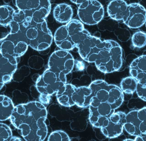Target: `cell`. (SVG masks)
I'll return each mask as SVG.
<instances>
[{"label":"cell","instance_id":"cell-35","mask_svg":"<svg viewBox=\"0 0 146 141\" xmlns=\"http://www.w3.org/2000/svg\"></svg>","mask_w":146,"mask_h":141},{"label":"cell","instance_id":"cell-18","mask_svg":"<svg viewBox=\"0 0 146 141\" xmlns=\"http://www.w3.org/2000/svg\"><path fill=\"white\" fill-rule=\"evenodd\" d=\"M76 88L73 84L66 83L56 92L57 100L59 104L65 107L75 105L72 101V96Z\"/></svg>","mask_w":146,"mask_h":141},{"label":"cell","instance_id":"cell-5","mask_svg":"<svg viewBox=\"0 0 146 141\" xmlns=\"http://www.w3.org/2000/svg\"><path fill=\"white\" fill-rule=\"evenodd\" d=\"M13 5L19 10L24 11L36 23L46 21L51 11L49 0H13Z\"/></svg>","mask_w":146,"mask_h":141},{"label":"cell","instance_id":"cell-8","mask_svg":"<svg viewBox=\"0 0 146 141\" xmlns=\"http://www.w3.org/2000/svg\"><path fill=\"white\" fill-rule=\"evenodd\" d=\"M78 15L83 23L95 25L99 23L103 19L104 8L97 0H87L79 5Z\"/></svg>","mask_w":146,"mask_h":141},{"label":"cell","instance_id":"cell-26","mask_svg":"<svg viewBox=\"0 0 146 141\" xmlns=\"http://www.w3.org/2000/svg\"><path fill=\"white\" fill-rule=\"evenodd\" d=\"M28 64L32 69L40 70L44 66V60L40 56L34 55L29 58Z\"/></svg>","mask_w":146,"mask_h":141},{"label":"cell","instance_id":"cell-3","mask_svg":"<svg viewBox=\"0 0 146 141\" xmlns=\"http://www.w3.org/2000/svg\"><path fill=\"white\" fill-rule=\"evenodd\" d=\"M47 116L45 105L40 102L31 101L16 106L10 119L25 140L42 141L47 136Z\"/></svg>","mask_w":146,"mask_h":141},{"label":"cell","instance_id":"cell-32","mask_svg":"<svg viewBox=\"0 0 146 141\" xmlns=\"http://www.w3.org/2000/svg\"><path fill=\"white\" fill-rule=\"evenodd\" d=\"M71 2L77 5H80L87 0H70Z\"/></svg>","mask_w":146,"mask_h":141},{"label":"cell","instance_id":"cell-27","mask_svg":"<svg viewBox=\"0 0 146 141\" xmlns=\"http://www.w3.org/2000/svg\"><path fill=\"white\" fill-rule=\"evenodd\" d=\"M136 92L140 99L146 101V79L137 82Z\"/></svg>","mask_w":146,"mask_h":141},{"label":"cell","instance_id":"cell-31","mask_svg":"<svg viewBox=\"0 0 146 141\" xmlns=\"http://www.w3.org/2000/svg\"><path fill=\"white\" fill-rule=\"evenodd\" d=\"M135 137V141H146V132H142Z\"/></svg>","mask_w":146,"mask_h":141},{"label":"cell","instance_id":"cell-6","mask_svg":"<svg viewBox=\"0 0 146 141\" xmlns=\"http://www.w3.org/2000/svg\"><path fill=\"white\" fill-rule=\"evenodd\" d=\"M75 61L69 51L57 50L49 57L48 68L55 73L63 82L66 83V76L71 72L74 68Z\"/></svg>","mask_w":146,"mask_h":141},{"label":"cell","instance_id":"cell-28","mask_svg":"<svg viewBox=\"0 0 146 141\" xmlns=\"http://www.w3.org/2000/svg\"><path fill=\"white\" fill-rule=\"evenodd\" d=\"M26 15L24 11L18 10L15 11L13 21L20 24L23 23L26 18Z\"/></svg>","mask_w":146,"mask_h":141},{"label":"cell","instance_id":"cell-4","mask_svg":"<svg viewBox=\"0 0 146 141\" xmlns=\"http://www.w3.org/2000/svg\"><path fill=\"white\" fill-rule=\"evenodd\" d=\"M25 34L28 45L38 52L49 48L52 43V35L46 21L40 23L33 21Z\"/></svg>","mask_w":146,"mask_h":141},{"label":"cell","instance_id":"cell-13","mask_svg":"<svg viewBox=\"0 0 146 141\" xmlns=\"http://www.w3.org/2000/svg\"><path fill=\"white\" fill-rule=\"evenodd\" d=\"M18 58L0 54V88L10 82L17 69Z\"/></svg>","mask_w":146,"mask_h":141},{"label":"cell","instance_id":"cell-15","mask_svg":"<svg viewBox=\"0 0 146 141\" xmlns=\"http://www.w3.org/2000/svg\"><path fill=\"white\" fill-rule=\"evenodd\" d=\"M128 6V4L124 0H113L108 6V14L112 19L116 21L123 20Z\"/></svg>","mask_w":146,"mask_h":141},{"label":"cell","instance_id":"cell-34","mask_svg":"<svg viewBox=\"0 0 146 141\" xmlns=\"http://www.w3.org/2000/svg\"><path fill=\"white\" fill-rule=\"evenodd\" d=\"M129 140H131V141H135L134 140H132V139H126L124 140V141H129Z\"/></svg>","mask_w":146,"mask_h":141},{"label":"cell","instance_id":"cell-29","mask_svg":"<svg viewBox=\"0 0 146 141\" xmlns=\"http://www.w3.org/2000/svg\"><path fill=\"white\" fill-rule=\"evenodd\" d=\"M10 28H11V31L10 34H15L18 33L20 30V24L15 21H13L10 24Z\"/></svg>","mask_w":146,"mask_h":141},{"label":"cell","instance_id":"cell-12","mask_svg":"<svg viewBox=\"0 0 146 141\" xmlns=\"http://www.w3.org/2000/svg\"><path fill=\"white\" fill-rule=\"evenodd\" d=\"M123 21L129 28H140L146 23V10L143 6L138 3L128 5L127 11Z\"/></svg>","mask_w":146,"mask_h":141},{"label":"cell","instance_id":"cell-25","mask_svg":"<svg viewBox=\"0 0 146 141\" xmlns=\"http://www.w3.org/2000/svg\"><path fill=\"white\" fill-rule=\"evenodd\" d=\"M48 141H70L71 139L67 133L63 130H56L52 132Z\"/></svg>","mask_w":146,"mask_h":141},{"label":"cell","instance_id":"cell-9","mask_svg":"<svg viewBox=\"0 0 146 141\" xmlns=\"http://www.w3.org/2000/svg\"><path fill=\"white\" fill-rule=\"evenodd\" d=\"M53 72L48 68L39 76L36 82V87L40 94L52 95L58 92L65 84Z\"/></svg>","mask_w":146,"mask_h":141},{"label":"cell","instance_id":"cell-20","mask_svg":"<svg viewBox=\"0 0 146 141\" xmlns=\"http://www.w3.org/2000/svg\"><path fill=\"white\" fill-rule=\"evenodd\" d=\"M15 107L11 98L4 95L0 96V120L10 119Z\"/></svg>","mask_w":146,"mask_h":141},{"label":"cell","instance_id":"cell-11","mask_svg":"<svg viewBox=\"0 0 146 141\" xmlns=\"http://www.w3.org/2000/svg\"><path fill=\"white\" fill-rule=\"evenodd\" d=\"M126 115L122 112H116L111 115L100 128L103 135L110 138L120 136L126 122Z\"/></svg>","mask_w":146,"mask_h":141},{"label":"cell","instance_id":"cell-22","mask_svg":"<svg viewBox=\"0 0 146 141\" xmlns=\"http://www.w3.org/2000/svg\"><path fill=\"white\" fill-rule=\"evenodd\" d=\"M137 81L133 77L129 76L123 78L120 83V88L123 93L133 94L136 90Z\"/></svg>","mask_w":146,"mask_h":141},{"label":"cell","instance_id":"cell-21","mask_svg":"<svg viewBox=\"0 0 146 141\" xmlns=\"http://www.w3.org/2000/svg\"><path fill=\"white\" fill-rule=\"evenodd\" d=\"M15 11L9 5H2L0 9V24L2 26L10 25L13 21Z\"/></svg>","mask_w":146,"mask_h":141},{"label":"cell","instance_id":"cell-19","mask_svg":"<svg viewBox=\"0 0 146 141\" xmlns=\"http://www.w3.org/2000/svg\"><path fill=\"white\" fill-rule=\"evenodd\" d=\"M53 16L56 21L59 23H68L72 20L73 11L71 7L67 4H59L54 9Z\"/></svg>","mask_w":146,"mask_h":141},{"label":"cell","instance_id":"cell-30","mask_svg":"<svg viewBox=\"0 0 146 141\" xmlns=\"http://www.w3.org/2000/svg\"><path fill=\"white\" fill-rule=\"evenodd\" d=\"M39 100L43 105H47L50 102L51 95L45 94H40Z\"/></svg>","mask_w":146,"mask_h":141},{"label":"cell","instance_id":"cell-23","mask_svg":"<svg viewBox=\"0 0 146 141\" xmlns=\"http://www.w3.org/2000/svg\"><path fill=\"white\" fill-rule=\"evenodd\" d=\"M133 47L141 48L146 45V34L142 31L135 32L131 37Z\"/></svg>","mask_w":146,"mask_h":141},{"label":"cell","instance_id":"cell-2","mask_svg":"<svg viewBox=\"0 0 146 141\" xmlns=\"http://www.w3.org/2000/svg\"><path fill=\"white\" fill-rule=\"evenodd\" d=\"M89 86L92 90L89 120L93 126L101 128L122 105L123 93L118 86L108 84L103 80H95Z\"/></svg>","mask_w":146,"mask_h":141},{"label":"cell","instance_id":"cell-1","mask_svg":"<svg viewBox=\"0 0 146 141\" xmlns=\"http://www.w3.org/2000/svg\"><path fill=\"white\" fill-rule=\"evenodd\" d=\"M76 47L84 60L94 63L97 69L103 73L117 71L122 67V49L115 41H102L89 33Z\"/></svg>","mask_w":146,"mask_h":141},{"label":"cell","instance_id":"cell-16","mask_svg":"<svg viewBox=\"0 0 146 141\" xmlns=\"http://www.w3.org/2000/svg\"><path fill=\"white\" fill-rule=\"evenodd\" d=\"M129 72L131 76L137 82L146 79V55L134 60L130 65Z\"/></svg>","mask_w":146,"mask_h":141},{"label":"cell","instance_id":"cell-7","mask_svg":"<svg viewBox=\"0 0 146 141\" xmlns=\"http://www.w3.org/2000/svg\"><path fill=\"white\" fill-rule=\"evenodd\" d=\"M29 46L24 32L9 33L5 38L1 39L0 54L20 58L26 53Z\"/></svg>","mask_w":146,"mask_h":141},{"label":"cell","instance_id":"cell-33","mask_svg":"<svg viewBox=\"0 0 146 141\" xmlns=\"http://www.w3.org/2000/svg\"><path fill=\"white\" fill-rule=\"evenodd\" d=\"M11 141H23V139L19 137L13 136Z\"/></svg>","mask_w":146,"mask_h":141},{"label":"cell","instance_id":"cell-17","mask_svg":"<svg viewBox=\"0 0 146 141\" xmlns=\"http://www.w3.org/2000/svg\"><path fill=\"white\" fill-rule=\"evenodd\" d=\"M92 90L89 86H81L76 88L72 96L75 105L81 108L89 106Z\"/></svg>","mask_w":146,"mask_h":141},{"label":"cell","instance_id":"cell-10","mask_svg":"<svg viewBox=\"0 0 146 141\" xmlns=\"http://www.w3.org/2000/svg\"><path fill=\"white\" fill-rule=\"evenodd\" d=\"M124 128L129 134L135 136L146 132V107L126 114Z\"/></svg>","mask_w":146,"mask_h":141},{"label":"cell","instance_id":"cell-24","mask_svg":"<svg viewBox=\"0 0 146 141\" xmlns=\"http://www.w3.org/2000/svg\"><path fill=\"white\" fill-rule=\"evenodd\" d=\"M13 137L11 128L4 123H0V141H11Z\"/></svg>","mask_w":146,"mask_h":141},{"label":"cell","instance_id":"cell-14","mask_svg":"<svg viewBox=\"0 0 146 141\" xmlns=\"http://www.w3.org/2000/svg\"><path fill=\"white\" fill-rule=\"evenodd\" d=\"M54 39L55 44L60 49L69 51L76 47L69 36L66 25L61 26L56 30Z\"/></svg>","mask_w":146,"mask_h":141}]
</instances>
